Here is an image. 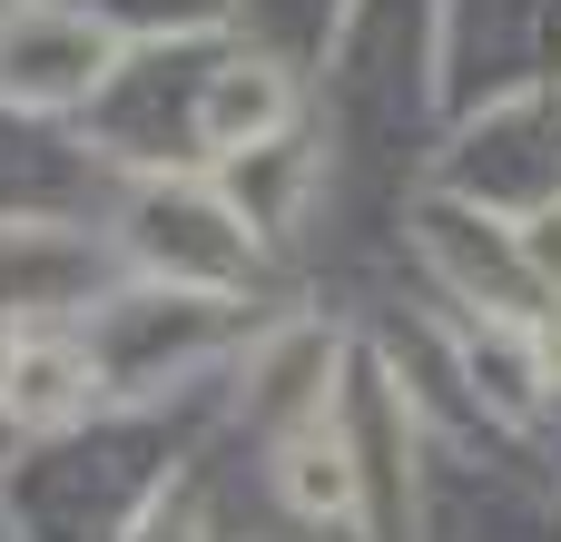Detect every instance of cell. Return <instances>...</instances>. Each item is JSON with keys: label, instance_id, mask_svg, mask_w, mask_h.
I'll use <instances>...</instances> for the list:
<instances>
[{"label": "cell", "instance_id": "cell-1", "mask_svg": "<svg viewBox=\"0 0 561 542\" xmlns=\"http://www.w3.org/2000/svg\"><path fill=\"white\" fill-rule=\"evenodd\" d=\"M108 79V30L79 10H10L0 30V89L20 109H69Z\"/></svg>", "mask_w": 561, "mask_h": 542}, {"label": "cell", "instance_id": "cell-2", "mask_svg": "<svg viewBox=\"0 0 561 542\" xmlns=\"http://www.w3.org/2000/svg\"><path fill=\"white\" fill-rule=\"evenodd\" d=\"M89 355L69 346V336H20L10 355H0V415L10 425H69L79 405H89Z\"/></svg>", "mask_w": 561, "mask_h": 542}, {"label": "cell", "instance_id": "cell-3", "mask_svg": "<svg viewBox=\"0 0 561 542\" xmlns=\"http://www.w3.org/2000/svg\"><path fill=\"white\" fill-rule=\"evenodd\" d=\"M286 69H266V59H227L217 79H207V99H197V138L207 148H266L276 128H286Z\"/></svg>", "mask_w": 561, "mask_h": 542}, {"label": "cell", "instance_id": "cell-4", "mask_svg": "<svg viewBox=\"0 0 561 542\" xmlns=\"http://www.w3.org/2000/svg\"><path fill=\"white\" fill-rule=\"evenodd\" d=\"M276 484H286V504H296L306 523H325V513H355V444H345L335 425H306V434L286 444Z\"/></svg>", "mask_w": 561, "mask_h": 542}, {"label": "cell", "instance_id": "cell-5", "mask_svg": "<svg viewBox=\"0 0 561 542\" xmlns=\"http://www.w3.org/2000/svg\"><path fill=\"white\" fill-rule=\"evenodd\" d=\"M513 257H523V276H533V286H552V296H561V197H542V207L523 217Z\"/></svg>", "mask_w": 561, "mask_h": 542}, {"label": "cell", "instance_id": "cell-6", "mask_svg": "<svg viewBox=\"0 0 561 542\" xmlns=\"http://www.w3.org/2000/svg\"><path fill=\"white\" fill-rule=\"evenodd\" d=\"M533 375L561 385V296H552V306H533Z\"/></svg>", "mask_w": 561, "mask_h": 542}]
</instances>
